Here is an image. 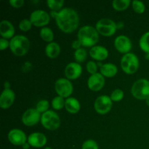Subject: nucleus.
<instances>
[{
    "label": "nucleus",
    "mask_w": 149,
    "mask_h": 149,
    "mask_svg": "<svg viewBox=\"0 0 149 149\" xmlns=\"http://www.w3.org/2000/svg\"><path fill=\"white\" fill-rule=\"evenodd\" d=\"M79 15L74 9L65 7L60 10L55 17L57 26L65 33H73L79 26Z\"/></svg>",
    "instance_id": "obj_1"
},
{
    "label": "nucleus",
    "mask_w": 149,
    "mask_h": 149,
    "mask_svg": "<svg viewBox=\"0 0 149 149\" xmlns=\"http://www.w3.org/2000/svg\"><path fill=\"white\" fill-rule=\"evenodd\" d=\"M77 37L83 47L92 48L99 41V33L95 27L84 26L79 29Z\"/></svg>",
    "instance_id": "obj_2"
},
{
    "label": "nucleus",
    "mask_w": 149,
    "mask_h": 149,
    "mask_svg": "<svg viewBox=\"0 0 149 149\" xmlns=\"http://www.w3.org/2000/svg\"><path fill=\"white\" fill-rule=\"evenodd\" d=\"M30 41L23 35H16L10 41V49L15 55L18 57L26 55L30 49Z\"/></svg>",
    "instance_id": "obj_3"
},
{
    "label": "nucleus",
    "mask_w": 149,
    "mask_h": 149,
    "mask_svg": "<svg viewBox=\"0 0 149 149\" xmlns=\"http://www.w3.org/2000/svg\"><path fill=\"white\" fill-rule=\"evenodd\" d=\"M122 71L127 74H133L139 68L140 62L138 56L135 54L130 52L122 56L120 62Z\"/></svg>",
    "instance_id": "obj_4"
},
{
    "label": "nucleus",
    "mask_w": 149,
    "mask_h": 149,
    "mask_svg": "<svg viewBox=\"0 0 149 149\" xmlns=\"http://www.w3.org/2000/svg\"><path fill=\"white\" fill-rule=\"evenodd\" d=\"M131 93L137 100H146L149 97V80L146 79L136 80L132 84Z\"/></svg>",
    "instance_id": "obj_5"
},
{
    "label": "nucleus",
    "mask_w": 149,
    "mask_h": 149,
    "mask_svg": "<svg viewBox=\"0 0 149 149\" xmlns=\"http://www.w3.org/2000/svg\"><path fill=\"white\" fill-rule=\"evenodd\" d=\"M41 124L47 130L54 131L61 126V119L56 112L49 110L42 114Z\"/></svg>",
    "instance_id": "obj_6"
},
{
    "label": "nucleus",
    "mask_w": 149,
    "mask_h": 149,
    "mask_svg": "<svg viewBox=\"0 0 149 149\" xmlns=\"http://www.w3.org/2000/svg\"><path fill=\"white\" fill-rule=\"evenodd\" d=\"M95 29L99 34L106 37L114 35L117 30L116 23L109 18H102L99 20L96 23Z\"/></svg>",
    "instance_id": "obj_7"
},
{
    "label": "nucleus",
    "mask_w": 149,
    "mask_h": 149,
    "mask_svg": "<svg viewBox=\"0 0 149 149\" xmlns=\"http://www.w3.org/2000/svg\"><path fill=\"white\" fill-rule=\"evenodd\" d=\"M55 90L58 96L66 99L71 97L74 91V87L69 79L66 78H60L55 81Z\"/></svg>",
    "instance_id": "obj_8"
},
{
    "label": "nucleus",
    "mask_w": 149,
    "mask_h": 149,
    "mask_svg": "<svg viewBox=\"0 0 149 149\" xmlns=\"http://www.w3.org/2000/svg\"><path fill=\"white\" fill-rule=\"evenodd\" d=\"M50 15L43 10H36L31 14L29 20L36 27H45L50 21Z\"/></svg>",
    "instance_id": "obj_9"
},
{
    "label": "nucleus",
    "mask_w": 149,
    "mask_h": 149,
    "mask_svg": "<svg viewBox=\"0 0 149 149\" xmlns=\"http://www.w3.org/2000/svg\"><path fill=\"white\" fill-rule=\"evenodd\" d=\"M112 106H113V101L111 99L110 96L104 95L97 97L94 103L95 111L101 115L109 113L111 110Z\"/></svg>",
    "instance_id": "obj_10"
},
{
    "label": "nucleus",
    "mask_w": 149,
    "mask_h": 149,
    "mask_svg": "<svg viewBox=\"0 0 149 149\" xmlns=\"http://www.w3.org/2000/svg\"><path fill=\"white\" fill-rule=\"evenodd\" d=\"M41 117L42 115L36 109L31 108L25 111L22 115L21 120L23 125L26 126L33 127L41 122Z\"/></svg>",
    "instance_id": "obj_11"
},
{
    "label": "nucleus",
    "mask_w": 149,
    "mask_h": 149,
    "mask_svg": "<svg viewBox=\"0 0 149 149\" xmlns=\"http://www.w3.org/2000/svg\"><path fill=\"white\" fill-rule=\"evenodd\" d=\"M113 45H114L116 50L124 55L130 53L132 47L130 39L125 35H120V36H116Z\"/></svg>",
    "instance_id": "obj_12"
},
{
    "label": "nucleus",
    "mask_w": 149,
    "mask_h": 149,
    "mask_svg": "<svg viewBox=\"0 0 149 149\" xmlns=\"http://www.w3.org/2000/svg\"><path fill=\"white\" fill-rule=\"evenodd\" d=\"M7 138L10 143L14 146H22L28 141L26 133L22 130L17 129V128L12 129L8 132Z\"/></svg>",
    "instance_id": "obj_13"
},
{
    "label": "nucleus",
    "mask_w": 149,
    "mask_h": 149,
    "mask_svg": "<svg viewBox=\"0 0 149 149\" xmlns=\"http://www.w3.org/2000/svg\"><path fill=\"white\" fill-rule=\"evenodd\" d=\"M106 84L105 77L100 73H96L89 77L87 80V87L93 92L101 90Z\"/></svg>",
    "instance_id": "obj_14"
},
{
    "label": "nucleus",
    "mask_w": 149,
    "mask_h": 149,
    "mask_svg": "<svg viewBox=\"0 0 149 149\" xmlns=\"http://www.w3.org/2000/svg\"><path fill=\"white\" fill-rule=\"evenodd\" d=\"M64 73H65V77L68 79H77L81 77V74H82V67H81V64L77 62L69 63L65 66Z\"/></svg>",
    "instance_id": "obj_15"
},
{
    "label": "nucleus",
    "mask_w": 149,
    "mask_h": 149,
    "mask_svg": "<svg viewBox=\"0 0 149 149\" xmlns=\"http://www.w3.org/2000/svg\"><path fill=\"white\" fill-rule=\"evenodd\" d=\"M27 142L29 143L30 146L33 148H42L45 146L47 143V138L45 134L39 132H32L28 137Z\"/></svg>",
    "instance_id": "obj_16"
},
{
    "label": "nucleus",
    "mask_w": 149,
    "mask_h": 149,
    "mask_svg": "<svg viewBox=\"0 0 149 149\" xmlns=\"http://www.w3.org/2000/svg\"><path fill=\"white\" fill-rule=\"evenodd\" d=\"M15 99V94L11 89H4L0 95V107L7 109L13 105Z\"/></svg>",
    "instance_id": "obj_17"
},
{
    "label": "nucleus",
    "mask_w": 149,
    "mask_h": 149,
    "mask_svg": "<svg viewBox=\"0 0 149 149\" xmlns=\"http://www.w3.org/2000/svg\"><path fill=\"white\" fill-rule=\"evenodd\" d=\"M90 57L98 62L105 61L109 57V51L102 45H95L90 49Z\"/></svg>",
    "instance_id": "obj_18"
},
{
    "label": "nucleus",
    "mask_w": 149,
    "mask_h": 149,
    "mask_svg": "<svg viewBox=\"0 0 149 149\" xmlns=\"http://www.w3.org/2000/svg\"><path fill=\"white\" fill-rule=\"evenodd\" d=\"M15 27L13 23L7 20H4L0 23V35L1 38L8 39H13L15 35Z\"/></svg>",
    "instance_id": "obj_19"
},
{
    "label": "nucleus",
    "mask_w": 149,
    "mask_h": 149,
    "mask_svg": "<svg viewBox=\"0 0 149 149\" xmlns=\"http://www.w3.org/2000/svg\"><path fill=\"white\" fill-rule=\"evenodd\" d=\"M100 73L105 78H112L117 74L118 68L115 64L107 63L102 65L100 68Z\"/></svg>",
    "instance_id": "obj_20"
},
{
    "label": "nucleus",
    "mask_w": 149,
    "mask_h": 149,
    "mask_svg": "<svg viewBox=\"0 0 149 149\" xmlns=\"http://www.w3.org/2000/svg\"><path fill=\"white\" fill-rule=\"evenodd\" d=\"M65 109L68 113L75 114V113H77L80 111L81 105H80L79 101L77 98L70 97L65 99Z\"/></svg>",
    "instance_id": "obj_21"
},
{
    "label": "nucleus",
    "mask_w": 149,
    "mask_h": 149,
    "mask_svg": "<svg viewBox=\"0 0 149 149\" xmlns=\"http://www.w3.org/2000/svg\"><path fill=\"white\" fill-rule=\"evenodd\" d=\"M61 47L57 42H52L48 43L45 47V54L48 58L51 59H55L59 56L61 53Z\"/></svg>",
    "instance_id": "obj_22"
},
{
    "label": "nucleus",
    "mask_w": 149,
    "mask_h": 149,
    "mask_svg": "<svg viewBox=\"0 0 149 149\" xmlns=\"http://www.w3.org/2000/svg\"><path fill=\"white\" fill-rule=\"evenodd\" d=\"M39 34H40V37L42 38L45 42H48V43L52 42V41H53L54 39L53 31H52V30L50 28L47 27V26L41 29Z\"/></svg>",
    "instance_id": "obj_23"
},
{
    "label": "nucleus",
    "mask_w": 149,
    "mask_h": 149,
    "mask_svg": "<svg viewBox=\"0 0 149 149\" xmlns=\"http://www.w3.org/2000/svg\"><path fill=\"white\" fill-rule=\"evenodd\" d=\"M130 4H132L130 0H113L112 6L116 11H124L130 7Z\"/></svg>",
    "instance_id": "obj_24"
},
{
    "label": "nucleus",
    "mask_w": 149,
    "mask_h": 149,
    "mask_svg": "<svg viewBox=\"0 0 149 149\" xmlns=\"http://www.w3.org/2000/svg\"><path fill=\"white\" fill-rule=\"evenodd\" d=\"M139 46L145 53H149V31L146 32L141 36L139 41Z\"/></svg>",
    "instance_id": "obj_25"
},
{
    "label": "nucleus",
    "mask_w": 149,
    "mask_h": 149,
    "mask_svg": "<svg viewBox=\"0 0 149 149\" xmlns=\"http://www.w3.org/2000/svg\"><path fill=\"white\" fill-rule=\"evenodd\" d=\"M87 52L84 48H80V49L75 50L74 53V58L76 62L78 63H81L84 62L87 59Z\"/></svg>",
    "instance_id": "obj_26"
},
{
    "label": "nucleus",
    "mask_w": 149,
    "mask_h": 149,
    "mask_svg": "<svg viewBox=\"0 0 149 149\" xmlns=\"http://www.w3.org/2000/svg\"><path fill=\"white\" fill-rule=\"evenodd\" d=\"M47 4L51 11L59 12L63 7L64 1L63 0H47Z\"/></svg>",
    "instance_id": "obj_27"
},
{
    "label": "nucleus",
    "mask_w": 149,
    "mask_h": 149,
    "mask_svg": "<svg viewBox=\"0 0 149 149\" xmlns=\"http://www.w3.org/2000/svg\"><path fill=\"white\" fill-rule=\"evenodd\" d=\"M65 99L63 97H61V96H56L52 99V102H51V105L54 110H61L65 107Z\"/></svg>",
    "instance_id": "obj_28"
},
{
    "label": "nucleus",
    "mask_w": 149,
    "mask_h": 149,
    "mask_svg": "<svg viewBox=\"0 0 149 149\" xmlns=\"http://www.w3.org/2000/svg\"><path fill=\"white\" fill-rule=\"evenodd\" d=\"M49 103L47 100H41L36 103V106L35 109L38 111L40 113H44L49 111Z\"/></svg>",
    "instance_id": "obj_29"
},
{
    "label": "nucleus",
    "mask_w": 149,
    "mask_h": 149,
    "mask_svg": "<svg viewBox=\"0 0 149 149\" xmlns=\"http://www.w3.org/2000/svg\"><path fill=\"white\" fill-rule=\"evenodd\" d=\"M132 7L134 11L138 14H143L146 10L145 4L141 1H132Z\"/></svg>",
    "instance_id": "obj_30"
},
{
    "label": "nucleus",
    "mask_w": 149,
    "mask_h": 149,
    "mask_svg": "<svg viewBox=\"0 0 149 149\" xmlns=\"http://www.w3.org/2000/svg\"><path fill=\"white\" fill-rule=\"evenodd\" d=\"M125 93L124 91L121 89H116L113 90L111 94V99L113 102H119L124 98Z\"/></svg>",
    "instance_id": "obj_31"
},
{
    "label": "nucleus",
    "mask_w": 149,
    "mask_h": 149,
    "mask_svg": "<svg viewBox=\"0 0 149 149\" xmlns=\"http://www.w3.org/2000/svg\"><path fill=\"white\" fill-rule=\"evenodd\" d=\"M32 23L29 19H23L19 23V29L20 31L24 32H27L31 30L32 27Z\"/></svg>",
    "instance_id": "obj_32"
},
{
    "label": "nucleus",
    "mask_w": 149,
    "mask_h": 149,
    "mask_svg": "<svg viewBox=\"0 0 149 149\" xmlns=\"http://www.w3.org/2000/svg\"><path fill=\"white\" fill-rule=\"evenodd\" d=\"M81 149H99V146L94 140L88 139L83 143Z\"/></svg>",
    "instance_id": "obj_33"
},
{
    "label": "nucleus",
    "mask_w": 149,
    "mask_h": 149,
    "mask_svg": "<svg viewBox=\"0 0 149 149\" xmlns=\"http://www.w3.org/2000/svg\"><path fill=\"white\" fill-rule=\"evenodd\" d=\"M97 68H98L97 63H96L93 61H88L87 63V65H86V68H87V72H88L89 74H91V75L97 73Z\"/></svg>",
    "instance_id": "obj_34"
},
{
    "label": "nucleus",
    "mask_w": 149,
    "mask_h": 149,
    "mask_svg": "<svg viewBox=\"0 0 149 149\" xmlns=\"http://www.w3.org/2000/svg\"><path fill=\"white\" fill-rule=\"evenodd\" d=\"M10 6H12L14 8H20L23 7L25 1L23 0H10L9 1Z\"/></svg>",
    "instance_id": "obj_35"
},
{
    "label": "nucleus",
    "mask_w": 149,
    "mask_h": 149,
    "mask_svg": "<svg viewBox=\"0 0 149 149\" xmlns=\"http://www.w3.org/2000/svg\"><path fill=\"white\" fill-rule=\"evenodd\" d=\"M10 48V42L7 39H4V38H1L0 39V49L1 51L4 50V49Z\"/></svg>",
    "instance_id": "obj_36"
},
{
    "label": "nucleus",
    "mask_w": 149,
    "mask_h": 149,
    "mask_svg": "<svg viewBox=\"0 0 149 149\" xmlns=\"http://www.w3.org/2000/svg\"><path fill=\"white\" fill-rule=\"evenodd\" d=\"M81 46H82V45H81V42H80L78 39H77V40H74V42H72V44H71V47H72L73 49H75V50H77V49L81 48Z\"/></svg>",
    "instance_id": "obj_37"
},
{
    "label": "nucleus",
    "mask_w": 149,
    "mask_h": 149,
    "mask_svg": "<svg viewBox=\"0 0 149 149\" xmlns=\"http://www.w3.org/2000/svg\"><path fill=\"white\" fill-rule=\"evenodd\" d=\"M116 27H117V29H122L125 27V24L123 22H119L116 23Z\"/></svg>",
    "instance_id": "obj_38"
},
{
    "label": "nucleus",
    "mask_w": 149,
    "mask_h": 149,
    "mask_svg": "<svg viewBox=\"0 0 149 149\" xmlns=\"http://www.w3.org/2000/svg\"><path fill=\"white\" fill-rule=\"evenodd\" d=\"M10 86H11V84H10V83L9 81H5L4 83V89H10Z\"/></svg>",
    "instance_id": "obj_39"
},
{
    "label": "nucleus",
    "mask_w": 149,
    "mask_h": 149,
    "mask_svg": "<svg viewBox=\"0 0 149 149\" xmlns=\"http://www.w3.org/2000/svg\"><path fill=\"white\" fill-rule=\"evenodd\" d=\"M29 147H30V145H29V143L28 142H26V143H24L22 146V148L23 149H29Z\"/></svg>",
    "instance_id": "obj_40"
},
{
    "label": "nucleus",
    "mask_w": 149,
    "mask_h": 149,
    "mask_svg": "<svg viewBox=\"0 0 149 149\" xmlns=\"http://www.w3.org/2000/svg\"><path fill=\"white\" fill-rule=\"evenodd\" d=\"M145 100H146V105H147V106H149V97H147V98Z\"/></svg>",
    "instance_id": "obj_41"
},
{
    "label": "nucleus",
    "mask_w": 149,
    "mask_h": 149,
    "mask_svg": "<svg viewBox=\"0 0 149 149\" xmlns=\"http://www.w3.org/2000/svg\"><path fill=\"white\" fill-rule=\"evenodd\" d=\"M145 58H146L147 60H149V53H146Z\"/></svg>",
    "instance_id": "obj_42"
},
{
    "label": "nucleus",
    "mask_w": 149,
    "mask_h": 149,
    "mask_svg": "<svg viewBox=\"0 0 149 149\" xmlns=\"http://www.w3.org/2000/svg\"><path fill=\"white\" fill-rule=\"evenodd\" d=\"M45 149H52V148H51V147H49V146H47V147H45Z\"/></svg>",
    "instance_id": "obj_43"
}]
</instances>
